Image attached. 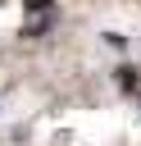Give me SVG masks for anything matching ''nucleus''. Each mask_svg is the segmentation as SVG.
<instances>
[{"label": "nucleus", "instance_id": "obj_1", "mask_svg": "<svg viewBox=\"0 0 141 146\" xmlns=\"http://www.w3.org/2000/svg\"><path fill=\"white\" fill-rule=\"evenodd\" d=\"M118 87L123 91H136V68H118Z\"/></svg>", "mask_w": 141, "mask_h": 146}]
</instances>
